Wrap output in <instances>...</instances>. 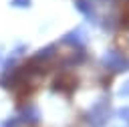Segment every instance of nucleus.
Instances as JSON below:
<instances>
[]
</instances>
